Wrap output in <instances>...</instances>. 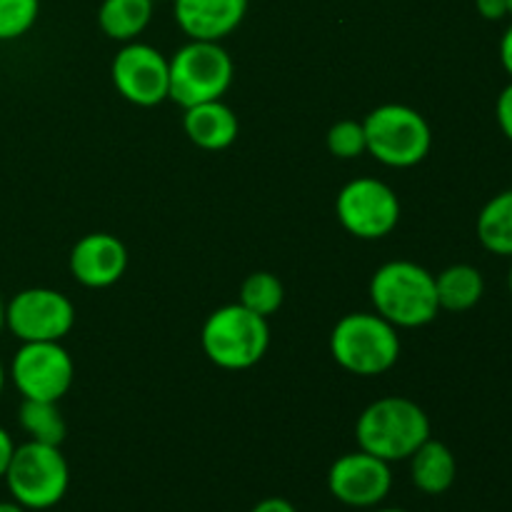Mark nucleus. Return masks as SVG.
I'll use <instances>...</instances> for the list:
<instances>
[{"label": "nucleus", "mask_w": 512, "mask_h": 512, "mask_svg": "<svg viewBox=\"0 0 512 512\" xmlns=\"http://www.w3.org/2000/svg\"><path fill=\"white\" fill-rule=\"evenodd\" d=\"M375 313L395 328H423L440 313L435 275L410 260H390L370 280Z\"/></svg>", "instance_id": "f257e3e1"}, {"label": "nucleus", "mask_w": 512, "mask_h": 512, "mask_svg": "<svg viewBox=\"0 0 512 512\" xmlns=\"http://www.w3.org/2000/svg\"><path fill=\"white\" fill-rule=\"evenodd\" d=\"M430 438V418L415 400L390 395L370 403L355 423L358 448L385 463L408 460Z\"/></svg>", "instance_id": "f03ea898"}, {"label": "nucleus", "mask_w": 512, "mask_h": 512, "mask_svg": "<svg viewBox=\"0 0 512 512\" xmlns=\"http://www.w3.org/2000/svg\"><path fill=\"white\" fill-rule=\"evenodd\" d=\"M330 355L348 373L360 378L383 375L398 363L400 335L378 313H350L330 333Z\"/></svg>", "instance_id": "7ed1b4c3"}, {"label": "nucleus", "mask_w": 512, "mask_h": 512, "mask_svg": "<svg viewBox=\"0 0 512 512\" xmlns=\"http://www.w3.org/2000/svg\"><path fill=\"white\" fill-rule=\"evenodd\" d=\"M205 358L223 370H248L263 360L270 345L268 318L240 303L213 310L200 330Z\"/></svg>", "instance_id": "20e7f679"}, {"label": "nucleus", "mask_w": 512, "mask_h": 512, "mask_svg": "<svg viewBox=\"0 0 512 512\" xmlns=\"http://www.w3.org/2000/svg\"><path fill=\"white\" fill-rule=\"evenodd\" d=\"M3 480L15 503L25 510H50L68 493L70 468L58 445L28 440L15 445Z\"/></svg>", "instance_id": "39448f33"}, {"label": "nucleus", "mask_w": 512, "mask_h": 512, "mask_svg": "<svg viewBox=\"0 0 512 512\" xmlns=\"http://www.w3.org/2000/svg\"><path fill=\"white\" fill-rule=\"evenodd\" d=\"M368 153L388 168H415L423 163L433 145V133L415 108L388 103L375 108L363 120Z\"/></svg>", "instance_id": "423d86ee"}, {"label": "nucleus", "mask_w": 512, "mask_h": 512, "mask_svg": "<svg viewBox=\"0 0 512 512\" xmlns=\"http://www.w3.org/2000/svg\"><path fill=\"white\" fill-rule=\"evenodd\" d=\"M170 63V93L180 108L220 100L233 83L235 65L228 50L210 40H190Z\"/></svg>", "instance_id": "0eeeda50"}, {"label": "nucleus", "mask_w": 512, "mask_h": 512, "mask_svg": "<svg viewBox=\"0 0 512 512\" xmlns=\"http://www.w3.org/2000/svg\"><path fill=\"white\" fill-rule=\"evenodd\" d=\"M75 325V305L53 288L20 290L5 305V328L20 343H60Z\"/></svg>", "instance_id": "6e6552de"}, {"label": "nucleus", "mask_w": 512, "mask_h": 512, "mask_svg": "<svg viewBox=\"0 0 512 512\" xmlns=\"http://www.w3.org/2000/svg\"><path fill=\"white\" fill-rule=\"evenodd\" d=\"M340 225L360 240H380L395 230L400 220V200L388 183L375 178H355L335 198Z\"/></svg>", "instance_id": "1a4fd4ad"}, {"label": "nucleus", "mask_w": 512, "mask_h": 512, "mask_svg": "<svg viewBox=\"0 0 512 512\" xmlns=\"http://www.w3.org/2000/svg\"><path fill=\"white\" fill-rule=\"evenodd\" d=\"M75 365L60 343H23L10 363V380L23 400L58 403L70 390Z\"/></svg>", "instance_id": "9d476101"}, {"label": "nucleus", "mask_w": 512, "mask_h": 512, "mask_svg": "<svg viewBox=\"0 0 512 512\" xmlns=\"http://www.w3.org/2000/svg\"><path fill=\"white\" fill-rule=\"evenodd\" d=\"M113 85L128 103L153 108L168 100L170 63L148 43H128L113 60Z\"/></svg>", "instance_id": "9b49d317"}, {"label": "nucleus", "mask_w": 512, "mask_h": 512, "mask_svg": "<svg viewBox=\"0 0 512 512\" xmlns=\"http://www.w3.org/2000/svg\"><path fill=\"white\" fill-rule=\"evenodd\" d=\"M390 488H393L390 463L365 450L340 455L328 470L330 495L348 508H375L388 498Z\"/></svg>", "instance_id": "f8f14e48"}, {"label": "nucleus", "mask_w": 512, "mask_h": 512, "mask_svg": "<svg viewBox=\"0 0 512 512\" xmlns=\"http://www.w3.org/2000/svg\"><path fill=\"white\" fill-rule=\"evenodd\" d=\"M128 268V250L115 235H83L70 250V273L85 288H110Z\"/></svg>", "instance_id": "ddd939ff"}, {"label": "nucleus", "mask_w": 512, "mask_h": 512, "mask_svg": "<svg viewBox=\"0 0 512 512\" xmlns=\"http://www.w3.org/2000/svg\"><path fill=\"white\" fill-rule=\"evenodd\" d=\"M175 23L190 40L220 43L248 13V0H173Z\"/></svg>", "instance_id": "4468645a"}, {"label": "nucleus", "mask_w": 512, "mask_h": 512, "mask_svg": "<svg viewBox=\"0 0 512 512\" xmlns=\"http://www.w3.org/2000/svg\"><path fill=\"white\" fill-rule=\"evenodd\" d=\"M183 130L193 145L203 150H225L238 138V118L223 100H208L185 108Z\"/></svg>", "instance_id": "2eb2a0df"}, {"label": "nucleus", "mask_w": 512, "mask_h": 512, "mask_svg": "<svg viewBox=\"0 0 512 512\" xmlns=\"http://www.w3.org/2000/svg\"><path fill=\"white\" fill-rule=\"evenodd\" d=\"M408 460L413 485L425 495L448 493L458 478V463H455L453 450L440 440L428 438Z\"/></svg>", "instance_id": "dca6fc26"}, {"label": "nucleus", "mask_w": 512, "mask_h": 512, "mask_svg": "<svg viewBox=\"0 0 512 512\" xmlns=\"http://www.w3.org/2000/svg\"><path fill=\"white\" fill-rule=\"evenodd\" d=\"M435 290H438L440 310L465 313L480 303L485 293V280L478 268L458 263L435 275Z\"/></svg>", "instance_id": "f3484780"}, {"label": "nucleus", "mask_w": 512, "mask_h": 512, "mask_svg": "<svg viewBox=\"0 0 512 512\" xmlns=\"http://www.w3.org/2000/svg\"><path fill=\"white\" fill-rule=\"evenodd\" d=\"M155 0H103L98 25L110 40L133 43L150 25Z\"/></svg>", "instance_id": "a211bd4d"}, {"label": "nucleus", "mask_w": 512, "mask_h": 512, "mask_svg": "<svg viewBox=\"0 0 512 512\" xmlns=\"http://www.w3.org/2000/svg\"><path fill=\"white\" fill-rule=\"evenodd\" d=\"M475 233L488 253L512 258V188L493 195L483 205L478 223H475Z\"/></svg>", "instance_id": "6ab92c4d"}, {"label": "nucleus", "mask_w": 512, "mask_h": 512, "mask_svg": "<svg viewBox=\"0 0 512 512\" xmlns=\"http://www.w3.org/2000/svg\"><path fill=\"white\" fill-rule=\"evenodd\" d=\"M18 423L23 433L35 443L58 445L65 440V420L58 403L53 400H23L18 410Z\"/></svg>", "instance_id": "aec40b11"}, {"label": "nucleus", "mask_w": 512, "mask_h": 512, "mask_svg": "<svg viewBox=\"0 0 512 512\" xmlns=\"http://www.w3.org/2000/svg\"><path fill=\"white\" fill-rule=\"evenodd\" d=\"M283 300V283L273 273H265V270L250 273L243 280V285H240V305L253 310L255 315H263V318H270V315L278 313Z\"/></svg>", "instance_id": "412c9836"}, {"label": "nucleus", "mask_w": 512, "mask_h": 512, "mask_svg": "<svg viewBox=\"0 0 512 512\" xmlns=\"http://www.w3.org/2000/svg\"><path fill=\"white\" fill-rule=\"evenodd\" d=\"M40 0H0V43L18 40L35 25Z\"/></svg>", "instance_id": "4be33fe9"}, {"label": "nucleus", "mask_w": 512, "mask_h": 512, "mask_svg": "<svg viewBox=\"0 0 512 512\" xmlns=\"http://www.w3.org/2000/svg\"><path fill=\"white\" fill-rule=\"evenodd\" d=\"M330 155L340 160H353L368 153V140H365V128L358 120H340L325 135Z\"/></svg>", "instance_id": "5701e85b"}, {"label": "nucleus", "mask_w": 512, "mask_h": 512, "mask_svg": "<svg viewBox=\"0 0 512 512\" xmlns=\"http://www.w3.org/2000/svg\"><path fill=\"white\" fill-rule=\"evenodd\" d=\"M495 118H498L500 130H503L505 138L512 143V83L505 85L503 93L498 95V103H495Z\"/></svg>", "instance_id": "b1692460"}, {"label": "nucleus", "mask_w": 512, "mask_h": 512, "mask_svg": "<svg viewBox=\"0 0 512 512\" xmlns=\"http://www.w3.org/2000/svg\"><path fill=\"white\" fill-rule=\"evenodd\" d=\"M475 8L485 20H503L508 15V0H475Z\"/></svg>", "instance_id": "393cba45"}, {"label": "nucleus", "mask_w": 512, "mask_h": 512, "mask_svg": "<svg viewBox=\"0 0 512 512\" xmlns=\"http://www.w3.org/2000/svg\"><path fill=\"white\" fill-rule=\"evenodd\" d=\"M15 453V443L10 438V433L5 428H0V480L5 478V470H8L10 460H13Z\"/></svg>", "instance_id": "a878e982"}, {"label": "nucleus", "mask_w": 512, "mask_h": 512, "mask_svg": "<svg viewBox=\"0 0 512 512\" xmlns=\"http://www.w3.org/2000/svg\"><path fill=\"white\" fill-rule=\"evenodd\" d=\"M250 512H298L295 505L285 498H265L260 500Z\"/></svg>", "instance_id": "bb28decb"}, {"label": "nucleus", "mask_w": 512, "mask_h": 512, "mask_svg": "<svg viewBox=\"0 0 512 512\" xmlns=\"http://www.w3.org/2000/svg\"><path fill=\"white\" fill-rule=\"evenodd\" d=\"M500 63H503V68L508 70V75L512 78V25L505 30L503 40H500Z\"/></svg>", "instance_id": "cd10ccee"}, {"label": "nucleus", "mask_w": 512, "mask_h": 512, "mask_svg": "<svg viewBox=\"0 0 512 512\" xmlns=\"http://www.w3.org/2000/svg\"><path fill=\"white\" fill-rule=\"evenodd\" d=\"M0 512H28L23 505H18L15 500H0Z\"/></svg>", "instance_id": "c85d7f7f"}, {"label": "nucleus", "mask_w": 512, "mask_h": 512, "mask_svg": "<svg viewBox=\"0 0 512 512\" xmlns=\"http://www.w3.org/2000/svg\"><path fill=\"white\" fill-rule=\"evenodd\" d=\"M5 378H8V375H5V365H3V360H0V395H3V390H5Z\"/></svg>", "instance_id": "c756f323"}, {"label": "nucleus", "mask_w": 512, "mask_h": 512, "mask_svg": "<svg viewBox=\"0 0 512 512\" xmlns=\"http://www.w3.org/2000/svg\"><path fill=\"white\" fill-rule=\"evenodd\" d=\"M5 330V303H3V298H0V333H3Z\"/></svg>", "instance_id": "7c9ffc66"}, {"label": "nucleus", "mask_w": 512, "mask_h": 512, "mask_svg": "<svg viewBox=\"0 0 512 512\" xmlns=\"http://www.w3.org/2000/svg\"><path fill=\"white\" fill-rule=\"evenodd\" d=\"M375 512H408V510H400V508H383V510H375Z\"/></svg>", "instance_id": "2f4dec72"}, {"label": "nucleus", "mask_w": 512, "mask_h": 512, "mask_svg": "<svg viewBox=\"0 0 512 512\" xmlns=\"http://www.w3.org/2000/svg\"><path fill=\"white\" fill-rule=\"evenodd\" d=\"M508 288H510V295H512V265H510V275H508Z\"/></svg>", "instance_id": "473e14b6"}, {"label": "nucleus", "mask_w": 512, "mask_h": 512, "mask_svg": "<svg viewBox=\"0 0 512 512\" xmlns=\"http://www.w3.org/2000/svg\"><path fill=\"white\" fill-rule=\"evenodd\" d=\"M508 15H512V0H508Z\"/></svg>", "instance_id": "72a5a7b5"}]
</instances>
